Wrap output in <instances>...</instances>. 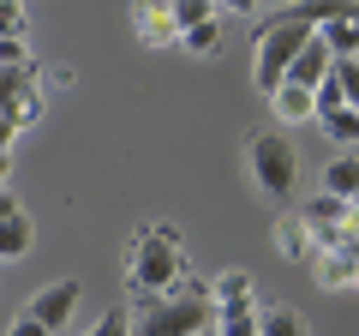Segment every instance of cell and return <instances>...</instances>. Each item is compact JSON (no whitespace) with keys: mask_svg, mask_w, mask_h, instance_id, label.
Masks as SVG:
<instances>
[{"mask_svg":"<svg viewBox=\"0 0 359 336\" xmlns=\"http://www.w3.org/2000/svg\"><path fill=\"white\" fill-rule=\"evenodd\" d=\"M186 271L192 264H186V240H180L174 222H144L126 240V295H132V306L168 300Z\"/></svg>","mask_w":359,"mask_h":336,"instance_id":"obj_1","label":"cell"},{"mask_svg":"<svg viewBox=\"0 0 359 336\" xmlns=\"http://www.w3.org/2000/svg\"><path fill=\"white\" fill-rule=\"evenodd\" d=\"M318 37L311 25H299V18H287V13H269L264 25H257V49H252V84L264 96H276L287 84V66L299 60V49Z\"/></svg>","mask_w":359,"mask_h":336,"instance_id":"obj_2","label":"cell"},{"mask_svg":"<svg viewBox=\"0 0 359 336\" xmlns=\"http://www.w3.org/2000/svg\"><path fill=\"white\" fill-rule=\"evenodd\" d=\"M245 174H252V186L264 198L282 205V198L299 186V150H294V138H287V132H257V138L245 144Z\"/></svg>","mask_w":359,"mask_h":336,"instance_id":"obj_3","label":"cell"},{"mask_svg":"<svg viewBox=\"0 0 359 336\" xmlns=\"http://www.w3.org/2000/svg\"><path fill=\"white\" fill-rule=\"evenodd\" d=\"M0 115H13L18 127H36V115H42V72L36 66H0Z\"/></svg>","mask_w":359,"mask_h":336,"instance_id":"obj_4","label":"cell"},{"mask_svg":"<svg viewBox=\"0 0 359 336\" xmlns=\"http://www.w3.org/2000/svg\"><path fill=\"white\" fill-rule=\"evenodd\" d=\"M132 30H138L144 49H174V42H180L174 0H132Z\"/></svg>","mask_w":359,"mask_h":336,"instance_id":"obj_5","label":"cell"},{"mask_svg":"<svg viewBox=\"0 0 359 336\" xmlns=\"http://www.w3.org/2000/svg\"><path fill=\"white\" fill-rule=\"evenodd\" d=\"M78 300H84V283H78V276H60V283H48V288H36V295H30V318H42L48 324V330H60L66 318H72L78 312Z\"/></svg>","mask_w":359,"mask_h":336,"instance_id":"obj_6","label":"cell"},{"mask_svg":"<svg viewBox=\"0 0 359 336\" xmlns=\"http://www.w3.org/2000/svg\"><path fill=\"white\" fill-rule=\"evenodd\" d=\"M282 13L311 30H330V25H359V0H287Z\"/></svg>","mask_w":359,"mask_h":336,"instance_id":"obj_7","label":"cell"},{"mask_svg":"<svg viewBox=\"0 0 359 336\" xmlns=\"http://www.w3.org/2000/svg\"><path fill=\"white\" fill-rule=\"evenodd\" d=\"M269 108L282 127H318V91H306V84H282L269 96Z\"/></svg>","mask_w":359,"mask_h":336,"instance_id":"obj_8","label":"cell"},{"mask_svg":"<svg viewBox=\"0 0 359 336\" xmlns=\"http://www.w3.org/2000/svg\"><path fill=\"white\" fill-rule=\"evenodd\" d=\"M330 72H335V54H330V42H323V37H311L306 49H299V60L287 66V84H306V91H318V84H323Z\"/></svg>","mask_w":359,"mask_h":336,"instance_id":"obj_9","label":"cell"},{"mask_svg":"<svg viewBox=\"0 0 359 336\" xmlns=\"http://www.w3.org/2000/svg\"><path fill=\"white\" fill-rule=\"evenodd\" d=\"M276 252H282L287 264H311V259H318L311 222H306V217H276Z\"/></svg>","mask_w":359,"mask_h":336,"instance_id":"obj_10","label":"cell"},{"mask_svg":"<svg viewBox=\"0 0 359 336\" xmlns=\"http://www.w3.org/2000/svg\"><path fill=\"white\" fill-rule=\"evenodd\" d=\"M264 306L257 300H233V306H216V336H264Z\"/></svg>","mask_w":359,"mask_h":336,"instance_id":"obj_11","label":"cell"},{"mask_svg":"<svg viewBox=\"0 0 359 336\" xmlns=\"http://www.w3.org/2000/svg\"><path fill=\"white\" fill-rule=\"evenodd\" d=\"M299 217H306L311 228H347V222H353V205H347V198H335V193H318Z\"/></svg>","mask_w":359,"mask_h":336,"instance_id":"obj_12","label":"cell"},{"mask_svg":"<svg viewBox=\"0 0 359 336\" xmlns=\"http://www.w3.org/2000/svg\"><path fill=\"white\" fill-rule=\"evenodd\" d=\"M323 193H335V198L353 205V198H359V156H330V168H323Z\"/></svg>","mask_w":359,"mask_h":336,"instance_id":"obj_13","label":"cell"},{"mask_svg":"<svg viewBox=\"0 0 359 336\" xmlns=\"http://www.w3.org/2000/svg\"><path fill=\"white\" fill-rule=\"evenodd\" d=\"M311 276H318V288H353V259H347V252H318V259H311Z\"/></svg>","mask_w":359,"mask_h":336,"instance_id":"obj_14","label":"cell"},{"mask_svg":"<svg viewBox=\"0 0 359 336\" xmlns=\"http://www.w3.org/2000/svg\"><path fill=\"white\" fill-rule=\"evenodd\" d=\"M30 240H36V228H30V217H25V210H18V217H6V222H0V264L25 259V252H30Z\"/></svg>","mask_w":359,"mask_h":336,"instance_id":"obj_15","label":"cell"},{"mask_svg":"<svg viewBox=\"0 0 359 336\" xmlns=\"http://www.w3.org/2000/svg\"><path fill=\"white\" fill-rule=\"evenodd\" d=\"M318 132L335 144H359V108H330V115H318Z\"/></svg>","mask_w":359,"mask_h":336,"instance_id":"obj_16","label":"cell"},{"mask_svg":"<svg viewBox=\"0 0 359 336\" xmlns=\"http://www.w3.org/2000/svg\"><path fill=\"white\" fill-rule=\"evenodd\" d=\"M264 336H311L306 330V312H294V306H264V324H257Z\"/></svg>","mask_w":359,"mask_h":336,"instance_id":"obj_17","label":"cell"},{"mask_svg":"<svg viewBox=\"0 0 359 336\" xmlns=\"http://www.w3.org/2000/svg\"><path fill=\"white\" fill-rule=\"evenodd\" d=\"M210 288H216V306H233V300H257V288H252V276H245V271H222Z\"/></svg>","mask_w":359,"mask_h":336,"instance_id":"obj_18","label":"cell"},{"mask_svg":"<svg viewBox=\"0 0 359 336\" xmlns=\"http://www.w3.org/2000/svg\"><path fill=\"white\" fill-rule=\"evenodd\" d=\"M174 18H180V37H186V30L222 18V6H216V0H174Z\"/></svg>","mask_w":359,"mask_h":336,"instance_id":"obj_19","label":"cell"},{"mask_svg":"<svg viewBox=\"0 0 359 336\" xmlns=\"http://www.w3.org/2000/svg\"><path fill=\"white\" fill-rule=\"evenodd\" d=\"M330 84L341 91V103H347V108H359V54H347V60H335Z\"/></svg>","mask_w":359,"mask_h":336,"instance_id":"obj_20","label":"cell"},{"mask_svg":"<svg viewBox=\"0 0 359 336\" xmlns=\"http://www.w3.org/2000/svg\"><path fill=\"white\" fill-rule=\"evenodd\" d=\"M180 49H186V54H216V49H222V18H210V25L186 30V37H180Z\"/></svg>","mask_w":359,"mask_h":336,"instance_id":"obj_21","label":"cell"},{"mask_svg":"<svg viewBox=\"0 0 359 336\" xmlns=\"http://www.w3.org/2000/svg\"><path fill=\"white\" fill-rule=\"evenodd\" d=\"M323 42H330V54L335 60H347V54H359V25H330V30H318Z\"/></svg>","mask_w":359,"mask_h":336,"instance_id":"obj_22","label":"cell"},{"mask_svg":"<svg viewBox=\"0 0 359 336\" xmlns=\"http://www.w3.org/2000/svg\"><path fill=\"white\" fill-rule=\"evenodd\" d=\"M30 18H25V0H0V37H25Z\"/></svg>","mask_w":359,"mask_h":336,"instance_id":"obj_23","label":"cell"},{"mask_svg":"<svg viewBox=\"0 0 359 336\" xmlns=\"http://www.w3.org/2000/svg\"><path fill=\"white\" fill-rule=\"evenodd\" d=\"M90 336H132V312H126V306H108L102 318H96V330H90Z\"/></svg>","mask_w":359,"mask_h":336,"instance_id":"obj_24","label":"cell"},{"mask_svg":"<svg viewBox=\"0 0 359 336\" xmlns=\"http://www.w3.org/2000/svg\"><path fill=\"white\" fill-rule=\"evenodd\" d=\"M72 84H78V66H66V60L42 66V96H48V91H72Z\"/></svg>","mask_w":359,"mask_h":336,"instance_id":"obj_25","label":"cell"},{"mask_svg":"<svg viewBox=\"0 0 359 336\" xmlns=\"http://www.w3.org/2000/svg\"><path fill=\"white\" fill-rule=\"evenodd\" d=\"M0 66H30V49H25V37H0Z\"/></svg>","mask_w":359,"mask_h":336,"instance_id":"obj_26","label":"cell"},{"mask_svg":"<svg viewBox=\"0 0 359 336\" xmlns=\"http://www.w3.org/2000/svg\"><path fill=\"white\" fill-rule=\"evenodd\" d=\"M6 336H54V330H48L42 318H30V312H18V318L6 324Z\"/></svg>","mask_w":359,"mask_h":336,"instance_id":"obj_27","label":"cell"},{"mask_svg":"<svg viewBox=\"0 0 359 336\" xmlns=\"http://www.w3.org/2000/svg\"><path fill=\"white\" fill-rule=\"evenodd\" d=\"M18 132H25V127H18L13 115H0V150H13V138H18Z\"/></svg>","mask_w":359,"mask_h":336,"instance_id":"obj_28","label":"cell"},{"mask_svg":"<svg viewBox=\"0 0 359 336\" xmlns=\"http://www.w3.org/2000/svg\"><path fill=\"white\" fill-rule=\"evenodd\" d=\"M18 210H25V205H18V198L6 193V186H0V222H6V217H18Z\"/></svg>","mask_w":359,"mask_h":336,"instance_id":"obj_29","label":"cell"},{"mask_svg":"<svg viewBox=\"0 0 359 336\" xmlns=\"http://www.w3.org/2000/svg\"><path fill=\"white\" fill-rule=\"evenodd\" d=\"M222 13H257V0H216Z\"/></svg>","mask_w":359,"mask_h":336,"instance_id":"obj_30","label":"cell"},{"mask_svg":"<svg viewBox=\"0 0 359 336\" xmlns=\"http://www.w3.org/2000/svg\"><path fill=\"white\" fill-rule=\"evenodd\" d=\"M6 174H13V150H0V186H6Z\"/></svg>","mask_w":359,"mask_h":336,"instance_id":"obj_31","label":"cell"},{"mask_svg":"<svg viewBox=\"0 0 359 336\" xmlns=\"http://www.w3.org/2000/svg\"><path fill=\"white\" fill-rule=\"evenodd\" d=\"M198 336H216V330H198Z\"/></svg>","mask_w":359,"mask_h":336,"instance_id":"obj_32","label":"cell"}]
</instances>
